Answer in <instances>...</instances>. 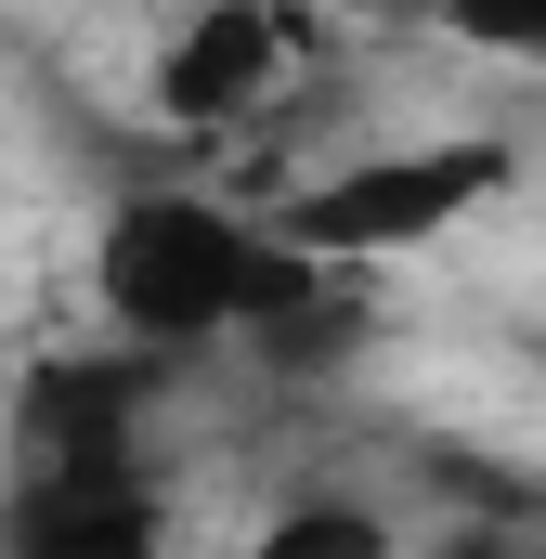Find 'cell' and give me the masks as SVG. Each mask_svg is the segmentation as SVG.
<instances>
[{"mask_svg":"<svg viewBox=\"0 0 546 559\" xmlns=\"http://www.w3.org/2000/svg\"><path fill=\"white\" fill-rule=\"evenodd\" d=\"M248 274H261V222L222 195H118L92 235V299L131 352H209L248 325Z\"/></svg>","mask_w":546,"mask_h":559,"instance_id":"6da1fadb","label":"cell"},{"mask_svg":"<svg viewBox=\"0 0 546 559\" xmlns=\"http://www.w3.org/2000/svg\"><path fill=\"white\" fill-rule=\"evenodd\" d=\"M495 195H508V143H365L352 169L299 182L273 209V235H299L325 261H404V248H442Z\"/></svg>","mask_w":546,"mask_h":559,"instance_id":"7a4b0ae2","label":"cell"},{"mask_svg":"<svg viewBox=\"0 0 546 559\" xmlns=\"http://www.w3.org/2000/svg\"><path fill=\"white\" fill-rule=\"evenodd\" d=\"M286 79H299V13H286V0H195V13L156 39L143 105H156L169 131H248V118L286 105Z\"/></svg>","mask_w":546,"mask_h":559,"instance_id":"3957f363","label":"cell"},{"mask_svg":"<svg viewBox=\"0 0 546 559\" xmlns=\"http://www.w3.org/2000/svg\"><path fill=\"white\" fill-rule=\"evenodd\" d=\"M352 274H365V261H339L325 286H299L286 312H261V325H248V352H261L273 378H325V365H352V338H365V299H352Z\"/></svg>","mask_w":546,"mask_h":559,"instance_id":"277c9868","label":"cell"},{"mask_svg":"<svg viewBox=\"0 0 546 559\" xmlns=\"http://www.w3.org/2000/svg\"><path fill=\"white\" fill-rule=\"evenodd\" d=\"M261 559H391V521L312 495V508H273V521H261Z\"/></svg>","mask_w":546,"mask_h":559,"instance_id":"5b68a950","label":"cell"},{"mask_svg":"<svg viewBox=\"0 0 546 559\" xmlns=\"http://www.w3.org/2000/svg\"><path fill=\"white\" fill-rule=\"evenodd\" d=\"M13 534H26V547H143L156 508H143V495H39Z\"/></svg>","mask_w":546,"mask_h":559,"instance_id":"8992f818","label":"cell"},{"mask_svg":"<svg viewBox=\"0 0 546 559\" xmlns=\"http://www.w3.org/2000/svg\"><path fill=\"white\" fill-rule=\"evenodd\" d=\"M442 39H468L482 66H546V0H429Z\"/></svg>","mask_w":546,"mask_h":559,"instance_id":"52a82bcc","label":"cell"}]
</instances>
